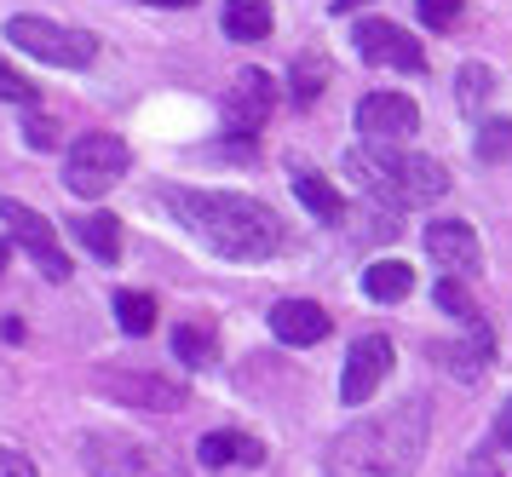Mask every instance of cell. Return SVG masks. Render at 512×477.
I'll return each instance as SVG.
<instances>
[{
  "label": "cell",
  "instance_id": "30",
  "mask_svg": "<svg viewBox=\"0 0 512 477\" xmlns=\"http://www.w3.org/2000/svg\"><path fill=\"white\" fill-rule=\"evenodd\" d=\"M0 477H41V472H35V460H29L24 449L0 443Z\"/></svg>",
  "mask_w": 512,
  "mask_h": 477
},
{
  "label": "cell",
  "instance_id": "35",
  "mask_svg": "<svg viewBox=\"0 0 512 477\" xmlns=\"http://www.w3.org/2000/svg\"><path fill=\"white\" fill-rule=\"evenodd\" d=\"M0 271H6V242H0Z\"/></svg>",
  "mask_w": 512,
  "mask_h": 477
},
{
  "label": "cell",
  "instance_id": "8",
  "mask_svg": "<svg viewBox=\"0 0 512 477\" xmlns=\"http://www.w3.org/2000/svg\"><path fill=\"white\" fill-rule=\"evenodd\" d=\"M351 46L363 52V64H386V69H403V75H426V52H420V41L409 35V29H397V23L386 18H363L357 29H351Z\"/></svg>",
  "mask_w": 512,
  "mask_h": 477
},
{
  "label": "cell",
  "instance_id": "24",
  "mask_svg": "<svg viewBox=\"0 0 512 477\" xmlns=\"http://www.w3.org/2000/svg\"><path fill=\"white\" fill-rule=\"evenodd\" d=\"M478 156L484 161H507L512 156V115H489L478 127Z\"/></svg>",
  "mask_w": 512,
  "mask_h": 477
},
{
  "label": "cell",
  "instance_id": "12",
  "mask_svg": "<svg viewBox=\"0 0 512 477\" xmlns=\"http://www.w3.org/2000/svg\"><path fill=\"white\" fill-rule=\"evenodd\" d=\"M426 253H432V265H443L449 276H478L484 271L478 230L466 225V219H438V225H426Z\"/></svg>",
  "mask_w": 512,
  "mask_h": 477
},
{
  "label": "cell",
  "instance_id": "14",
  "mask_svg": "<svg viewBox=\"0 0 512 477\" xmlns=\"http://www.w3.org/2000/svg\"><path fill=\"white\" fill-rule=\"evenodd\" d=\"M328 311L323 305H311V299H282V305H271V334H277L282 345H317L328 340Z\"/></svg>",
  "mask_w": 512,
  "mask_h": 477
},
{
  "label": "cell",
  "instance_id": "11",
  "mask_svg": "<svg viewBox=\"0 0 512 477\" xmlns=\"http://www.w3.org/2000/svg\"><path fill=\"white\" fill-rule=\"evenodd\" d=\"M271 110H277V81L265 75V69H242L231 81V92H225V115H231V127L242 138H254L265 121H271Z\"/></svg>",
  "mask_w": 512,
  "mask_h": 477
},
{
  "label": "cell",
  "instance_id": "31",
  "mask_svg": "<svg viewBox=\"0 0 512 477\" xmlns=\"http://www.w3.org/2000/svg\"><path fill=\"white\" fill-rule=\"evenodd\" d=\"M461 477H501V466H495L489 455H472V460L461 466Z\"/></svg>",
  "mask_w": 512,
  "mask_h": 477
},
{
  "label": "cell",
  "instance_id": "18",
  "mask_svg": "<svg viewBox=\"0 0 512 477\" xmlns=\"http://www.w3.org/2000/svg\"><path fill=\"white\" fill-rule=\"evenodd\" d=\"M472 334H478V345H472V351H466V345H432V357H438V363H449V374H455V380H478V374H484V363H489V351H495L484 322H472Z\"/></svg>",
  "mask_w": 512,
  "mask_h": 477
},
{
  "label": "cell",
  "instance_id": "27",
  "mask_svg": "<svg viewBox=\"0 0 512 477\" xmlns=\"http://www.w3.org/2000/svg\"><path fill=\"white\" fill-rule=\"evenodd\" d=\"M420 6V23H432V29H455L466 12V0H415Z\"/></svg>",
  "mask_w": 512,
  "mask_h": 477
},
{
  "label": "cell",
  "instance_id": "28",
  "mask_svg": "<svg viewBox=\"0 0 512 477\" xmlns=\"http://www.w3.org/2000/svg\"><path fill=\"white\" fill-rule=\"evenodd\" d=\"M0 104H24V110H35V87L6 64H0Z\"/></svg>",
  "mask_w": 512,
  "mask_h": 477
},
{
  "label": "cell",
  "instance_id": "4",
  "mask_svg": "<svg viewBox=\"0 0 512 477\" xmlns=\"http://www.w3.org/2000/svg\"><path fill=\"white\" fill-rule=\"evenodd\" d=\"M75 455H81L87 477H190L167 449L144 443V437H127V432H81Z\"/></svg>",
  "mask_w": 512,
  "mask_h": 477
},
{
  "label": "cell",
  "instance_id": "19",
  "mask_svg": "<svg viewBox=\"0 0 512 477\" xmlns=\"http://www.w3.org/2000/svg\"><path fill=\"white\" fill-rule=\"evenodd\" d=\"M75 236H81V248L93 253V259H121V219L110 213H87V219H75Z\"/></svg>",
  "mask_w": 512,
  "mask_h": 477
},
{
  "label": "cell",
  "instance_id": "1",
  "mask_svg": "<svg viewBox=\"0 0 512 477\" xmlns=\"http://www.w3.org/2000/svg\"><path fill=\"white\" fill-rule=\"evenodd\" d=\"M162 207L179 225L213 248L219 259L236 265H259V259H277L282 253V219L254 196H236V190H185V184H162Z\"/></svg>",
  "mask_w": 512,
  "mask_h": 477
},
{
  "label": "cell",
  "instance_id": "16",
  "mask_svg": "<svg viewBox=\"0 0 512 477\" xmlns=\"http://www.w3.org/2000/svg\"><path fill=\"white\" fill-rule=\"evenodd\" d=\"M363 294H369L374 305H397V299L415 294V271H409L403 259H380V265L363 271Z\"/></svg>",
  "mask_w": 512,
  "mask_h": 477
},
{
  "label": "cell",
  "instance_id": "15",
  "mask_svg": "<svg viewBox=\"0 0 512 477\" xmlns=\"http://www.w3.org/2000/svg\"><path fill=\"white\" fill-rule=\"evenodd\" d=\"M196 460L213 466V472H225V466H265V443L248 432H208L196 443Z\"/></svg>",
  "mask_w": 512,
  "mask_h": 477
},
{
  "label": "cell",
  "instance_id": "23",
  "mask_svg": "<svg viewBox=\"0 0 512 477\" xmlns=\"http://www.w3.org/2000/svg\"><path fill=\"white\" fill-rule=\"evenodd\" d=\"M323 81H328L323 58H300V64H294V81H288L294 104H300V110H311V104H317V92H323Z\"/></svg>",
  "mask_w": 512,
  "mask_h": 477
},
{
  "label": "cell",
  "instance_id": "7",
  "mask_svg": "<svg viewBox=\"0 0 512 477\" xmlns=\"http://www.w3.org/2000/svg\"><path fill=\"white\" fill-rule=\"evenodd\" d=\"M0 225H6V236L18 242V248L41 265V276L47 282H70V253L58 248V230H52V219H41L35 207L12 202V196H0Z\"/></svg>",
  "mask_w": 512,
  "mask_h": 477
},
{
  "label": "cell",
  "instance_id": "21",
  "mask_svg": "<svg viewBox=\"0 0 512 477\" xmlns=\"http://www.w3.org/2000/svg\"><path fill=\"white\" fill-rule=\"evenodd\" d=\"M173 351H179V363H190V368H208L213 363V322H185L179 334H173Z\"/></svg>",
  "mask_w": 512,
  "mask_h": 477
},
{
  "label": "cell",
  "instance_id": "17",
  "mask_svg": "<svg viewBox=\"0 0 512 477\" xmlns=\"http://www.w3.org/2000/svg\"><path fill=\"white\" fill-rule=\"evenodd\" d=\"M225 35L231 41H265L271 29H277V18H271V0H225Z\"/></svg>",
  "mask_w": 512,
  "mask_h": 477
},
{
  "label": "cell",
  "instance_id": "10",
  "mask_svg": "<svg viewBox=\"0 0 512 477\" xmlns=\"http://www.w3.org/2000/svg\"><path fill=\"white\" fill-rule=\"evenodd\" d=\"M392 374V340L386 334H363V340L346 351V374H340V403L346 409H363L374 391H380V380Z\"/></svg>",
  "mask_w": 512,
  "mask_h": 477
},
{
  "label": "cell",
  "instance_id": "34",
  "mask_svg": "<svg viewBox=\"0 0 512 477\" xmlns=\"http://www.w3.org/2000/svg\"><path fill=\"white\" fill-rule=\"evenodd\" d=\"M357 6H369V0H328V12H357Z\"/></svg>",
  "mask_w": 512,
  "mask_h": 477
},
{
  "label": "cell",
  "instance_id": "26",
  "mask_svg": "<svg viewBox=\"0 0 512 477\" xmlns=\"http://www.w3.org/2000/svg\"><path fill=\"white\" fill-rule=\"evenodd\" d=\"M438 305H443V311H449V317H461L466 328L478 322V305H472V294H466V288H461V282H455V276H449V282H438Z\"/></svg>",
  "mask_w": 512,
  "mask_h": 477
},
{
  "label": "cell",
  "instance_id": "5",
  "mask_svg": "<svg viewBox=\"0 0 512 477\" xmlns=\"http://www.w3.org/2000/svg\"><path fill=\"white\" fill-rule=\"evenodd\" d=\"M6 46H18L41 64H58V69H87L98 58V41L87 29H64V23H47V18H6Z\"/></svg>",
  "mask_w": 512,
  "mask_h": 477
},
{
  "label": "cell",
  "instance_id": "13",
  "mask_svg": "<svg viewBox=\"0 0 512 477\" xmlns=\"http://www.w3.org/2000/svg\"><path fill=\"white\" fill-rule=\"evenodd\" d=\"M98 386L110 391L116 403H127V409H144V414H173L179 403H185V386H173V380H150V374H133V368H110Z\"/></svg>",
  "mask_w": 512,
  "mask_h": 477
},
{
  "label": "cell",
  "instance_id": "20",
  "mask_svg": "<svg viewBox=\"0 0 512 477\" xmlns=\"http://www.w3.org/2000/svg\"><path fill=\"white\" fill-rule=\"evenodd\" d=\"M294 196H300L305 207H311V213H317V219H340V213H346V202H340V190H334V184L323 179V173H294Z\"/></svg>",
  "mask_w": 512,
  "mask_h": 477
},
{
  "label": "cell",
  "instance_id": "6",
  "mask_svg": "<svg viewBox=\"0 0 512 477\" xmlns=\"http://www.w3.org/2000/svg\"><path fill=\"white\" fill-rule=\"evenodd\" d=\"M127 167H133V150L116 133H87L75 138L70 156H64V184L75 196H104V190H116L127 179Z\"/></svg>",
  "mask_w": 512,
  "mask_h": 477
},
{
  "label": "cell",
  "instance_id": "32",
  "mask_svg": "<svg viewBox=\"0 0 512 477\" xmlns=\"http://www.w3.org/2000/svg\"><path fill=\"white\" fill-rule=\"evenodd\" d=\"M495 443H507L512 449V397L501 403V414H495Z\"/></svg>",
  "mask_w": 512,
  "mask_h": 477
},
{
  "label": "cell",
  "instance_id": "3",
  "mask_svg": "<svg viewBox=\"0 0 512 477\" xmlns=\"http://www.w3.org/2000/svg\"><path fill=\"white\" fill-rule=\"evenodd\" d=\"M346 173L363 184L369 202H392V207H432L449 196V173L443 161L420 156V150H403V144H369L346 156Z\"/></svg>",
  "mask_w": 512,
  "mask_h": 477
},
{
  "label": "cell",
  "instance_id": "22",
  "mask_svg": "<svg viewBox=\"0 0 512 477\" xmlns=\"http://www.w3.org/2000/svg\"><path fill=\"white\" fill-rule=\"evenodd\" d=\"M116 322H121V334H133V340H144L150 328H156V299L150 294H116Z\"/></svg>",
  "mask_w": 512,
  "mask_h": 477
},
{
  "label": "cell",
  "instance_id": "2",
  "mask_svg": "<svg viewBox=\"0 0 512 477\" xmlns=\"http://www.w3.org/2000/svg\"><path fill=\"white\" fill-rule=\"evenodd\" d=\"M426 414H432L426 397H403L397 409L346 426L328 443L323 472L328 477H409L420 466V455H426V432H432Z\"/></svg>",
  "mask_w": 512,
  "mask_h": 477
},
{
  "label": "cell",
  "instance_id": "33",
  "mask_svg": "<svg viewBox=\"0 0 512 477\" xmlns=\"http://www.w3.org/2000/svg\"><path fill=\"white\" fill-rule=\"evenodd\" d=\"M139 6H162V12H185V6H196V0H139Z\"/></svg>",
  "mask_w": 512,
  "mask_h": 477
},
{
  "label": "cell",
  "instance_id": "9",
  "mask_svg": "<svg viewBox=\"0 0 512 477\" xmlns=\"http://www.w3.org/2000/svg\"><path fill=\"white\" fill-rule=\"evenodd\" d=\"M357 133L369 144H403L420 133V104L409 92H369L357 104Z\"/></svg>",
  "mask_w": 512,
  "mask_h": 477
},
{
  "label": "cell",
  "instance_id": "25",
  "mask_svg": "<svg viewBox=\"0 0 512 477\" xmlns=\"http://www.w3.org/2000/svg\"><path fill=\"white\" fill-rule=\"evenodd\" d=\"M489 87H495V75H489L484 64H461V75H455V98H461V110H478L489 98Z\"/></svg>",
  "mask_w": 512,
  "mask_h": 477
},
{
  "label": "cell",
  "instance_id": "29",
  "mask_svg": "<svg viewBox=\"0 0 512 477\" xmlns=\"http://www.w3.org/2000/svg\"><path fill=\"white\" fill-rule=\"evenodd\" d=\"M24 138H29V150H52V144H58V127H52L41 110H29L24 115Z\"/></svg>",
  "mask_w": 512,
  "mask_h": 477
}]
</instances>
